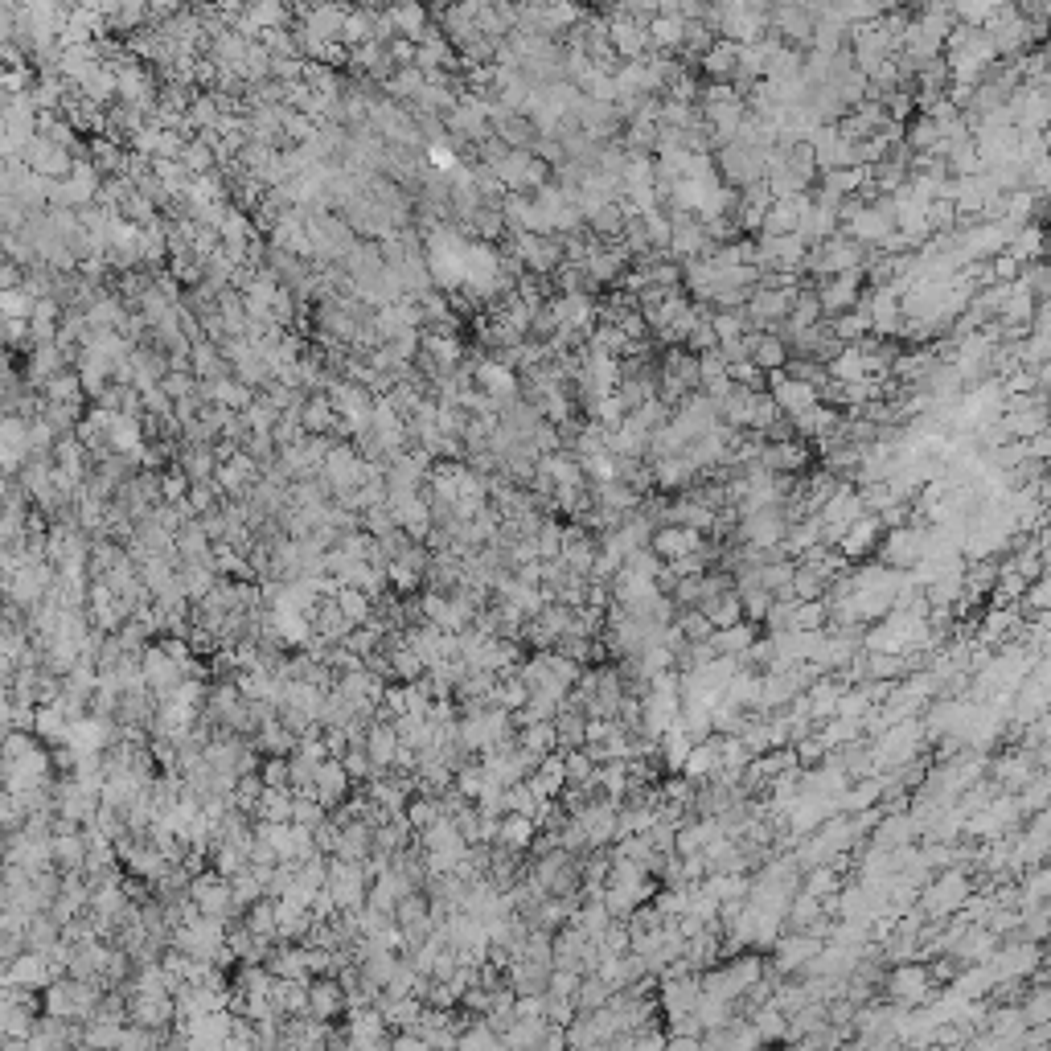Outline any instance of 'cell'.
Wrapping results in <instances>:
<instances>
[{
    "mask_svg": "<svg viewBox=\"0 0 1051 1051\" xmlns=\"http://www.w3.org/2000/svg\"><path fill=\"white\" fill-rule=\"evenodd\" d=\"M969 895H973V883L965 875V867H941L937 875H932L924 887H920V900L916 908L928 916V920H945L953 912H961L969 904Z\"/></svg>",
    "mask_w": 1051,
    "mask_h": 1051,
    "instance_id": "obj_1",
    "label": "cell"
},
{
    "mask_svg": "<svg viewBox=\"0 0 1051 1051\" xmlns=\"http://www.w3.org/2000/svg\"><path fill=\"white\" fill-rule=\"evenodd\" d=\"M932 986H937V978H932V969L920 965V961H895L887 969V978H883V990L887 998L908 1010V1006H928L932 1002Z\"/></svg>",
    "mask_w": 1051,
    "mask_h": 1051,
    "instance_id": "obj_2",
    "label": "cell"
},
{
    "mask_svg": "<svg viewBox=\"0 0 1051 1051\" xmlns=\"http://www.w3.org/2000/svg\"><path fill=\"white\" fill-rule=\"evenodd\" d=\"M370 867L366 863H349V859H337L329 854V891L337 900V912H358L366 908V895H370Z\"/></svg>",
    "mask_w": 1051,
    "mask_h": 1051,
    "instance_id": "obj_3",
    "label": "cell"
},
{
    "mask_svg": "<svg viewBox=\"0 0 1051 1051\" xmlns=\"http://www.w3.org/2000/svg\"><path fill=\"white\" fill-rule=\"evenodd\" d=\"M189 900L202 908V916H214V920L243 916V908H239V900H235V887H230V879L218 875L214 867L193 875V883H189Z\"/></svg>",
    "mask_w": 1051,
    "mask_h": 1051,
    "instance_id": "obj_4",
    "label": "cell"
},
{
    "mask_svg": "<svg viewBox=\"0 0 1051 1051\" xmlns=\"http://www.w3.org/2000/svg\"><path fill=\"white\" fill-rule=\"evenodd\" d=\"M924 547H928V526H887V538H879V555L887 567H900V571H912L920 559H924Z\"/></svg>",
    "mask_w": 1051,
    "mask_h": 1051,
    "instance_id": "obj_5",
    "label": "cell"
},
{
    "mask_svg": "<svg viewBox=\"0 0 1051 1051\" xmlns=\"http://www.w3.org/2000/svg\"><path fill=\"white\" fill-rule=\"evenodd\" d=\"M140 666H144V682H148V690L157 694V703H161V698H169V694L185 682V666H181V661H177L173 653H165L157 641H148V645H144Z\"/></svg>",
    "mask_w": 1051,
    "mask_h": 1051,
    "instance_id": "obj_6",
    "label": "cell"
},
{
    "mask_svg": "<svg viewBox=\"0 0 1051 1051\" xmlns=\"http://www.w3.org/2000/svg\"><path fill=\"white\" fill-rule=\"evenodd\" d=\"M0 982H9V986H29V990H46L50 982H58V973H54L46 949L25 945L13 961H5V978H0Z\"/></svg>",
    "mask_w": 1051,
    "mask_h": 1051,
    "instance_id": "obj_7",
    "label": "cell"
},
{
    "mask_svg": "<svg viewBox=\"0 0 1051 1051\" xmlns=\"http://www.w3.org/2000/svg\"><path fill=\"white\" fill-rule=\"evenodd\" d=\"M772 399H776V407H781V415L797 419L809 407L822 403V391H817V382H805L797 374L785 378V370H772Z\"/></svg>",
    "mask_w": 1051,
    "mask_h": 1051,
    "instance_id": "obj_8",
    "label": "cell"
},
{
    "mask_svg": "<svg viewBox=\"0 0 1051 1051\" xmlns=\"http://www.w3.org/2000/svg\"><path fill=\"white\" fill-rule=\"evenodd\" d=\"M386 1015L382 1006H349V1019H345V1043L349 1047H386L395 1035H386Z\"/></svg>",
    "mask_w": 1051,
    "mask_h": 1051,
    "instance_id": "obj_9",
    "label": "cell"
},
{
    "mask_svg": "<svg viewBox=\"0 0 1051 1051\" xmlns=\"http://www.w3.org/2000/svg\"><path fill=\"white\" fill-rule=\"evenodd\" d=\"M649 547L666 559V563H678V559H686V555H694V551H703L707 547V534L703 530H694V526H678V522H661L657 530H653V542Z\"/></svg>",
    "mask_w": 1051,
    "mask_h": 1051,
    "instance_id": "obj_10",
    "label": "cell"
},
{
    "mask_svg": "<svg viewBox=\"0 0 1051 1051\" xmlns=\"http://www.w3.org/2000/svg\"><path fill=\"white\" fill-rule=\"evenodd\" d=\"M345 1010H349V994H345L337 973H317V978H308V1015L333 1023L337 1015H345Z\"/></svg>",
    "mask_w": 1051,
    "mask_h": 1051,
    "instance_id": "obj_11",
    "label": "cell"
},
{
    "mask_svg": "<svg viewBox=\"0 0 1051 1051\" xmlns=\"http://www.w3.org/2000/svg\"><path fill=\"white\" fill-rule=\"evenodd\" d=\"M776 949V957H772V965L781 969V973H801V969H809L813 965V957L826 949V941L822 937H813V932H805V928H793L785 941H776L772 945Z\"/></svg>",
    "mask_w": 1051,
    "mask_h": 1051,
    "instance_id": "obj_12",
    "label": "cell"
},
{
    "mask_svg": "<svg viewBox=\"0 0 1051 1051\" xmlns=\"http://www.w3.org/2000/svg\"><path fill=\"white\" fill-rule=\"evenodd\" d=\"M990 965H994V973H998V982H1015V978H1027V973H1035V969L1043 965V953H1039V945L1023 941V945L998 949V953L990 957Z\"/></svg>",
    "mask_w": 1051,
    "mask_h": 1051,
    "instance_id": "obj_13",
    "label": "cell"
},
{
    "mask_svg": "<svg viewBox=\"0 0 1051 1051\" xmlns=\"http://www.w3.org/2000/svg\"><path fill=\"white\" fill-rule=\"evenodd\" d=\"M879 538H883V518L875 510H867L859 522H854L842 538H838V551L854 563V559H867L875 547H879Z\"/></svg>",
    "mask_w": 1051,
    "mask_h": 1051,
    "instance_id": "obj_14",
    "label": "cell"
},
{
    "mask_svg": "<svg viewBox=\"0 0 1051 1051\" xmlns=\"http://www.w3.org/2000/svg\"><path fill=\"white\" fill-rule=\"evenodd\" d=\"M349 785H354V776H349V768H345L341 756H329V760L317 764V797H321L329 809H337V805L349 801Z\"/></svg>",
    "mask_w": 1051,
    "mask_h": 1051,
    "instance_id": "obj_15",
    "label": "cell"
},
{
    "mask_svg": "<svg viewBox=\"0 0 1051 1051\" xmlns=\"http://www.w3.org/2000/svg\"><path fill=\"white\" fill-rule=\"evenodd\" d=\"M530 785L538 789L542 801H559V797H563V789H567V756H563V748H559V752H547V756L538 760Z\"/></svg>",
    "mask_w": 1051,
    "mask_h": 1051,
    "instance_id": "obj_16",
    "label": "cell"
},
{
    "mask_svg": "<svg viewBox=\"0 0 1051 1051\" xmlns=\"http://www.w3.org/2000/svg\"><path fill=\"white\" fill-rule=\"evenodd\" d=\"M337 859H349V863H366L374 854V826L366 817H354V822L341 826V842H337Z\"/></svg>",
    "mask_w": 1051,
    "mask_h": 1051,
    "instance_id": "obj_17",
    "label": "cell"
},
{
    "mask_svg": "<svg viewBox=\"0 0 1051 1051\" xmlns=\"http://www.w3.org/2000/svg\"><path fill=\"white\" fill-rule=\"evenodd\" d=\"M859 284H863V276H859V271H838V276H834V280H830L822 292H817V296H822V308H826L830 317H842V313H850V308H854V300H859Z\"/></svg>",
    "mask_w": 1051,
    "mask_h": 1051,
    "instance_id": "obj_18",
    "label": "cell"
},
{
    "mask_svg": "<svg viewBox=\"0 0 1051 1051\" xmlns=\"http://www.w3.org/2000/svg\"><path fill=\"white\" fill-rule=\"evenodd\" d=\"M366 748H370V756H374V764L386 772L395 764V756H399V748H403V739H399V727H395V719H374L370 723V731H366Z\"/></svg>",
    "mask_w": 1051,
    "mask_h": 1051,
    "instance_id": "obj_19",
    "label": "cell"
},
{
    "mask_svg": "<svg viewBox=\"0 0 1051 1051\" xmlns=\"http://www.w3.org/2000/svg\"><path fill=\"white\" fill-rule=\"evenodd\" d=\"M978 645H1002V641H1010L1019 633V612H1015V604H994L982 620H978Z\"/></svg>",
    "mask_w": 1051,
    "mask_h": 1051,
    "instance_id": "obj_20",
    "label": "cell"
},
{
    "mask_svg": "<svg viewBox=\"0 0 1051 1051\" xmlns=\"http://www.w3.org/2000/svg\"><path fill=\"white\" fill-rule=\"evenodd\" d=\"M760 641V629H756V620H735V625L727 629H715L711 633V645L715 653H727V657H744L752 653V645Z\"/></svg>",
    "mask_w": 1051,
    "mask_h": 1051,
    "instance_id": "obj_21",
    "label": "cell"
},
{
    "mask_svg": "<svg viewBox=\"0 0 1051 1051\" xmlns=\"http://www.w3.org/2000/svg\"><path fill=\"white\" fill-rule=\"evenodd\" d=\"M243 924L255 932V937L276 941L280 937V904H276V895H259L255 904H247L243 908Z\"/></svg>",
    "mask_w": 1051,
    "mask_h": 1051,
    "instance_id": "obj_22",
    "label": "cell"
},
{
    "mask_svg": "<svg viewBox=\"0 0 1051 1051\" xmlns=\"http://www.w3.org/2000/svg\"><path fill=\"white\" fill-rule=\"evenodd\" d=\"M349 629H354V620L341 612L337 600H321V604H317V612H313V633H317L321 641L341 645V641L349 637Z\"/></svg>",
    "mask_w": 1051,
    "mask_h": 1051,
    "instance_id": "obj_23",
    "label": "cell"
},
{
    "mask_svg": "<svg viewBox=\"0 0 1051 1051\" xmlns=\"http://www.w3.org/2000/svg\"><path fill=\"white\" fill-rule=\"evenodd\" d=\"M760 460L768 464L772 473H781V477L789 473V477H793V473H801L805 464H809V448L797 444V440H781V444H768V448L760 452Z\"/></svg>",
    "mask_w": 1051,
    "mask_h": 1051,
    "instance_id": "obj_24",
    "label": "cell"
},
{
    "mask_svg": "<svg viewBox=\"0 0 1051 1051\" xmlns=\"http://www.w3.org/2000/svg\"><path fill=\"white\" fill-rule=\"evenodd\" d=\"M1006 255H1015L1023 267L1027 263H1039V259H1047V230L1039 226V222H1027V226H1019L1015 230V239L1006 243Z\"/></svg>",
    "mask_w": 1051,
    "mask_h": 1051,
    "instance_id": "obj_25",
    "label": "cell"
},
{
    "mask_svg": "<svg viewBox=\"0 0 1051 1051\" xmlns=\"http://www.w3.org/2000/svg\"><path fill=\"white\" fill-rule=\"evenodd\" d=\"M54 867H58L62 875L87 867V834H83V830H62V834H54Z\"/></svg>",
    "mask_w": 1051,
    "mask_h": 1051,
    "instance_id": "obj_26",
    "label": "cell"
},
{
    "mask_svg": "<svg viewBox=\"0 0 1051 1051\" xmlns=\"http://www.w3.org/2000/svg\"><path fill=\"white\" fill-rule=\"evenodd\" d=\"M534 838H538V822L534 817H526V813H501V830H497V842L501 846H510V850H530L534 846Z\"/></svg>",
    "mask_w": 1051,
    "mask_h": 1051,
    "instance_id": "obj_27",
    "label": "cell"
},
{
    "mask_svg": "<svg viewBox=\"0 0 1051 1051\" xmlns=\"http://www.w3.org/2000/svg\"><path fill=\"white\" fill-rule=\"evenodd\" d=\"M748 308H752V313H756L760 321H781V317H789V308H793V292L781 288V284L756 288L752 300H748Z\"/></svg>",
    "mask_w": 1051,
    "mask_h": 1051,
    "instance_id": "obj_28",
    "label": "cell"
},
{
    "mask_svg": "<svg viewBox=\"0 0 1051 1051\" xmlns=\"http://www.w3.org/2000/svg\"><path fill=\"white\" fill-rule=\"evenodd\" d=\"M518 744H522L526 752H534V756H547V752H559V748H563V744H559V727H555V719L522 723V727H518Z\"/></svg>",
    "mask_w": 1051,
    "mask_h": 1051,
    "instance_id": "obj_29",
    "label": "cell"
},
{
    "mask_svg": "<svg viewBox=\"0 0 1051 1051\" xmlns=\"http://www.w3.org/2000/svg\"><path fill=\"white\" fill-rule=\"evenodd\" d=\"M177 555L181 559H210L214 555V538L206 530L202 518H189L181 530H177Z\"/></svg>",
    "mask_w": 1051,
    "mask_h": 1051,
    "instance_id": "obj_30",
    "label": "cell"
},
{
    "mask_svg": "<svg viewBox=\"0 0 1051 1051\" xmlns=\"http://www.w3.org/2000/svg\"><path fill=\"white\" fill-rule=\"evenodd\" d=\"M280 904V937L276 941H308V932L317 924V912L313 908H296L288 900H276Z\"/></svg>",
    "mask_w": 1051,
    "mask_h": 1051,
    "instance_id": "obj_31",
    "label": "cell"
},
{
    "mask_svg": "<svg viewBox=\"0 0 1051 1051\" xmlns=\"http://www.w3.org/2000/svg\"><path fill=\"white\" fill-rule=\"evenodd\" d=\"M33 731L46 739V744H66L70 739V715L58 707V703H46V707H37V719H33Z\"/></svg>",
    "mask_w": 1051,
    "mask_h": 1051,
    "instance_id": "obj_32",
    "label": "cell"
},
{
    "mask_svg": "<svg viewBox=\"0 0 1051 1051\" xmlns=\"http://www.w3.org/2000/svg\"><path fill=\"white\" fill-rule=\"evenodd\" d=\"M748 345H752V358H756L764 370H785V362H789V341H785V337L756 333V337H748Z\"/></svg>",
    "mask_w": 1051,
    "mask_h": 1051,
    "instance_id": "obj_33",
    "label": "cell"
},
{
    "mask_svg": "<svg viewBox=\"0 0 1051 1051\" xmlns=\"http://www.w3.org/2000/svg\"><path fill=\"white\" fill-rule=\"evenodd\" d=\"M551 1031V1019H514L510 1027L501 1031L505 1047H542Z\"/></svg>",
    "mask_w": 1051,
    "mask_h": 1051,
    "instance_id": "obj_34",
    "label": "cell"
},
{
    "mask_svg": "<svg viewBox=\"0 0 1051 1051\" xmlns=\"http://www.w3.org/2000/svg\"><path fill=\"white\" fill-rule=\"evenodd\" d=\"M337 604H341V612H345L349 620H354V625H366V620L374 616V608H378V600H374L366 588H354V583H341Z\"/></svg>",
    "mask_w": 1051,
    "mask_h": 1051,
    "instance_id": "obj_35",
    "label": "cell"
},
{
    "mask_svg": "<svg viewBox=\"0 0 1051 1051\" xmlns=\"http://www.w3.org/2000/svg\"><path fill=\"white\" fill-rule=\"evenodd\" d=\"M1035 776V764H1031V756L1027 752H1019V756H1006V760H998L994 764V781L1002 785V789H1023L1027 781Z\"/></svg>",
    "mask_w": 1051,
    "mask_h": 1051,
    "instance_id": "obj_36",
    "label": "cell"
},
{
    "mask_svg": "<svg viewBox=\"0 0 1051 1051\" xmlns=\"http://www.w3.org/2000/svg\"><path fill=\"white\" fill-rule=\"evenodd\" d=\"M830 625V600H793V629L817 633Z\"/></svg>",
    "mask_w": 1051,
    "mask_h": 1051,
    "instance_id": "obj_37",
    "label": "cell"
},
{
    "mask_svg": "<svg viewBox=\"0 0 1051 1051\" xmlns=\"http://www.w3.org/2000/svg\"><path fill=\"white\" fill-rule=\"evenodd\" d=\"M292 805H296V789H263L255 817H263V822H292Z\"/></svg>",
    "mask_w": 1051,
    "mask_h": 1051,
    "instance_id": "obj_38",
    "label": "cell"
},
{
    "mask_svg": "<svg viewBox=\"0 0 1051 1051\" xmlns=\"http://www.w3.org/2000/svg\"><path fill=\"white\" fill-rule=\"evenodd\" d=\"M407 817H411V826H415V834H419V830H427V826H436L440 817H448V813H444V801H440L436 793H419V797L407 801Z\"/></svg>",
    "mask_w": 1051,
    "mask_h": 1051,
    "instance_id": "obj_39",
    "label": "cell"
},
{
    "mask_svg": "<svg viewBox=\"0 0 1051 1051\" xmlns=\"http://www.w3.org/2000/svg\"><path fill=\"white\" fill-rule=\"evenodd\" d=\"M612 994H616V990L600 978V973H583V982H579V990H575V1006H579V1010H600V1006H608Z\"/></svg>",
    "mask_w": 1051,
    "mask_h": 1051,
    "instance_id": "obj_40",
    "label": "cell"
},
{
    "mask_svg": "<svg viewBox=\"0 0 1051 1051\" xmlns=\"http://www.w3.org/2000/svg\"><path fill=\"white\" fill-rule=\"evenodd\" d=\"M830 592V579L822 571H813L805 563H797V575H793V600H826Z\"/></svg>",
    "mask_w": 1051,
    "mask_h": 1051,
    "instance_id": "obj_41",
    "label": "cell"
},
{
    "mask_svg": "<svg viewBox=\"0 0 1051 1051\" xmlns=\"http://www.w3.org/2000/svg\"><path fill=\"white\" fill-rule=\"evenodd\" d=\"M674 625L682 629L686 641H711V633H715V620H711L703 608H678Z\"/></svg>",
    "mask_w": 1051,
    "mask_h": 1051,
    "instance_id": "obj_42",
    "label": "cell"
},
{
    "mask_svg": "<svg viewBox=\"0 0 1051 1051\" xmlns=\"http://www.w3.org/2000/svg\"><path fill=\"white\" fill-rule=\"evenodd\" d=\"M838 875H842V867H834V863L809 867V871H805V891L817 895V900H826V895H838V887H842Z\"/></svg>",
    "mask_w": 1051,
    "mask_h": 1051,
    "instance_id": "obj_43",
    "label": "cell"
},
{
    "mask_svg": "<svg viewBox=\"0 0 1051 1051\" xmlns=\"http://www.w3.org/2000/svg\"><path fill=\"white\" fill-rule=\"evenodd\" d=\"M534 542H538V555H542V559H559L563 547H567V526H559V518H542Z\"/></svg>",
    "mask_w": 1051,
    "mask_h": 1051,
    "instance_id": "obj_44",
    "label": "cell"
},
{
    "mask_svg": "<svg viewBox=\"0 0 1051 1051\" xmlns=\"http://www.w3.org/2000/svg\"><path fill=\"white\" fill-rule=\"evenodd\" d=\"M259 776H263V785H267V789H292V756H284V752H267Z\"/></svg>",
    "mask_w": 1051,
    "mask_h": 1051,
    "instance_id": "obj_45",
    "label": "cell"
},
{
    "mask_svg": "<svg viewBox=\"0 0 1051 1051\" xmlns=\"http://www.w3.org/2000/svg\"><path fill=\"white\" fill-rule=\"evenodd\" d=\"M670 247H674L678 255H698V251L707 247L703 226H698V222H686V218H678V222H674V235H670Z\"/></svg>",
    "mask_w": 1051,
    "mask_h": 1051,
    "instance_id": "obj_46",
    "label": "cell"
},
{
    "mask_svg": "<svg viewBox=\"0 0 1051 1051\" xmlns=\"http://www.w3.org/2000/svg\"><path fill=\"white\" fill-rule=\"evenodd\" d=\"M329 817V805L317 797V793H296V805H292V822H300V826H321Z\"/></svg>",
    "mask_w": 1051,
    "mask_h": 1051,
    "instance_id": "obj_47",
    "label": "cell"
},
{
    "mask_svg": "<svg viewBox=\"0 0 1051 1051\" xmlns=\"http://www.w3.org/2000/svg\"><path fill=\"white\" fill-rule=\"evenodd\" d=\"M181 469H185L189 481H210V477L218 473V460H214L210 448H189V452L181 456Z\"/></svg>",
    "mask_w": 1051,
    "mask_h": 1051,
    "instance_id": "obj_48",
    "label": "cell"
},
{
    "mask_svg": "<svg viewBox=\"0 0 1051 1051\" xmlns=\"http://www.w3.org/2000/svg\"><path fill=\"white\" fill-rule=\"evenodd\" d=\"M263 789H267V785H263V776H259V772H243V776H239V785H235V805L247 809V813L255 817V809H259V801H263Z\"/></svg>",
    "mask_w": 1051,
    "mask_h": 1051,
    "instance_id": "obj_49",
    "label": "cell"
},
{
    "mask_svg": "<svg viewBox=\"0 0 1051 1051\" xmlns=\"http://www.w3.org/2000/svg\"><path fill=\"white\" fill-rule=\"evenodd\" d=\"M341 760H345V768H349V776H354V781H374V776L382 772V768L374 764V756H370L366 744H354Z\"/></svg>",
    "mask_w": 1051,
    "mask_h": 1051,
    "instance_id": "obj_50",
    "label": "cell"
},
{
    "mask_svg": "<svg viewBox=\"0 0 1051 1051\" xmlns=\"http://www.w3.org/2000/svg\"><path fill=\"white\" fill-rule=\"evenodd\" d=\"M382 641H386V633H378L374 625H354L341 645H345V649H354L358 657H370L374 649H382Z\"/></svg>",
    "mask_w": 1051,
    "mask_h": 1051,
    "instance_id": "obj_51",
    "label": "cell"
},
{
    "mask_svg": "<svg viewBox=\"0 0 1051 1051\" xmlns=\"http://www.w3.org/2000/svg\"><path fill=\"white\" fill-rule=\"evenodd\" d=\"M1019 805H1023L1027 813H1039L1043 805H1051V776H1031V781L1023 785Z\"/></svg>",
    "mask_w": 1051,
    "mask_h": 1051,
    "instance_id": "obj_52",
    "label": "cell"
},
{
    "mask_svg": "<svg viewBox=\"0 0 1051 1051\" xmlns=\"http://www.w3.org/2000/svg\"><path fill=\"white\" fill-rule=\"evenodd\" d=\"M485 781H489V772H485V764L477 760V764H464L460 772H456V789L469 797V801H477L481 797V789H485Z\"/></svg>",
    "mask_w": 1051,
    "mask_h": 1051,
    "instance_id": "obj_53",
    "label": "cell"
},
{
    "mask_svg": "<svg viewBox=\"0 0 1051 1051\" xmlns=\"http://www.w3.org/2000/svg\"><path fill=\"white\" fill-rule=\"evenodd\" d=\"M300 423H304L313 436L329 432V423H333V407H329V399H313V403H308L304 415H300Z\"/></svg>",
    "mask_w": 1051,
    "mask_h": 1051,
    "instance_id": "obj_54",
    "label": "cell"
},
{
    "mask_svg": "<svg viewBox=\"0 0 1051 1051\" xmlns=\"http://www.w3.org/2000/svg\"><path fill=\"white\" fill-rule=\"evenodd\" d=\"M579 982H583V973H579V969H563V965H555V973H551V986H547V994H555V998H575Z\"/></svg>",
    "mask_w": 1051,
    "mask_h": 1051,
    "instance_id": "obj_55",
    "label": "cell"
},
{
    "mask_svg": "<svg viewBox=\"0 0 1051 1051\" xmlns=\"http://www.w3.org/2000/svg\"><path fill=\"white\" fill-rule=\"evenodd\" d=\"M189 485H193V481L185 477V469L161 477V493H165V501H185V497H189Z\"/></svg>",
    "mask_w": 1051,
    "mask_h": 1051,
    "instance_id": "obj_56",
    "label": "cell"
},
{
    "mask_svg": "<svg viewBox=\"0 0 1051 1051\" xmlns=\"http://www.w3.org/2000/svg\"><path fill=\"white\" fill-rule=\"evenodd\" d=\"M325 744H329V756H345L354 748V739H349L345 727H325Z\"/></svg>",
    "mask_w": 1051,
    "mask_h": 1051,
    "instance_id": "obj_57",
    "label": "cell"
},
{
    "mask_svg": "<svg viewBox=\"0 0 1051 1051\" xmlns=\"http://www.w3.org/2000/svg\"><path fill=\"white\" fill-rule=\"evenodd\" d=\"M50 399H54V403H74V399H79V386H74V378H58V382L50 386Z\"/></svg>",
    "mask_w": 1051,
    "mask_h": 1051,
    "instance_id": "obj_58",
    "label": "cell"
},
{
    "mask_svg": "<svg viewBox=\"0 0 1051 1051\" xmlns=\"http://www.w3.org/2000/svg\"><path fill=\"white\" fill-rule=\"evenodd\" d=\"M1027 895H1031V900H1043V895H1051V867L1031 879V891H1027Z\"/></svg>",
    "mask_w": 1051,
    "mask_h": 1051,
    "instance_id": "obj_59",
    "label": "cell"
},
{
    "mask_svg": "<svg viewBox=\"0 0 1051 1051\" xmlns=\"http://www.w3.org/2000/svg\"><path fill=\"white\" fill-rule=\"evenodd\" d=\"M1039 735H1047V739H1051V715H1043V727H1039Z\"/></svg>",
    "mask_w": 1051,
    "mask_h": 1051,
    "instance_id": "obj_60",
    "label": "cell"
},
{
    "mask_svg": "<svg viewBox=\"0 0 1051 1051\" xmlns=\"http://www.w3.org/2000/svg\"><path fill=\"white\" fill-rule=\"evenodd\" d=\"M1043 432H1047V436H1051V415H1047V427H1043Z\"/></svg>",
    "mask_w": 1051,
    "mask_h": 1051,
    "instance_id": "obj_61",
    "label": "cell"
}]
</instances>
